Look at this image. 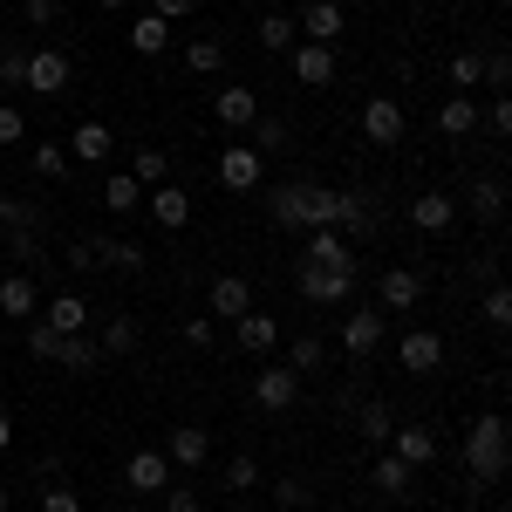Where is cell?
<instances>
[{"label": "cell", "mask_w": 512, "mask_h": 512, "mask_svg": "<svg viewBox=\"0 0 512 512\" xmlns=\"http://www.w3.org/2000/svg\"><path fill=\"white\" fill-rule=\"evenodd\" d=\"M390 451L410 465V472H424V465L437 458V431H431V424H396V431H390Z\"/></svg>", "instance_id": "obj_12"}, {"label": "cell", "mask_w": 512, "mask_h": 512, "mask_svg": "<svg viewBox=\"0 0 512 512\" xmlns=\"http://www.w3.org/2000/svg\"><path fill=\"white\" fill-rule=\"evenodd\" d=\"M130 342H137V328H130V321H110V328H103V355H123V349H130Z\"/></svg>", "instance_id": "obj_42"}, {"label": "cell", "mask_w": 512, "mask_h": 512, "mask_svg": "<svg viewBox=\"0 0 512 512\" xmlns=\"http://www.w3.org/2000/svg\"><path fill=\"white\" fill-rule=\"evenodd\" d=\"M321 362H328V349H321V335H301V342L287 349V369H294V376H315Z\"/></svg>", "instance_id": "obj_33"}, {"label": "cell", "mask_w": 512, "mask_h": 512, "mask_svg": "<svg viewBox=\"0 0 512 512\" xmlns=\"http://www.w3.org/2000/svg\"><path fill=\"white\" fill-rule=\"evenodd\" d=\"M219 485H226V492H253V485H260V465H253V458H233Z\"/></svg>", "instance_id": "obj_40"}, {"label": "cell", "mask_w": 512, "mask_h": 512, "mask_svg": "<svg viewBox=\"0 0 512 512\" xmlns=\"http://www.w3.org/2000/svg\"><path fill=\"white\" fill-rule=\"evenodd\" d=\"M96 7H130V0H96Z\"/></svg>", "instance_id": "obj_54"}, {"label": "cell", "mask_w": 512, "mask_h": 512, "mask_svg": "<svg viewBox=\"0 0 512 512\" xmlns=\"http://www.w3.org/2000/svg\"><path fill=\"white\" fill-rule=\"evenodd\" d=\"M349 21H342V7L335 0H308V14L294 21V35H308V41H321V48H335V35H342Z\"/></svg>", "instance_id": "obj_18"}, {"label": "cell", "mask_w": 512, "mask_h": 512, "mask_svg": "<svg viewBox=\"0 0 512 512\" xmlns=\"http://www.w3.org/2000/svg\"><path fill=\"white\" fill-rule=\"evenodd\" d=\"M28 158H35L41 178H69V144H35Z\"/></svg>", "instance_id": "obj_37"}, {"label": "cell", "mask_w": 512, "mask_h": 512, "mask_svg": "<svg viewBox=\"0 0 512 512\" xmlns=\"http://www.w3.org/2000/svg\"><path fill=\"white\" fill-rule=\"evenodd\" d=\"M212 117L226 123V130H253V123H260V96H253L246 82H226V89L212 96Z\"/></svg>", "instance_id": "obj_8"}, {"label": "cell", "mask_w": 512, "mask_h": 512, "mask_svg": "<svg viewBox=\"0 0 512 512\" xmlns=\"http://www.w3.org/2000/svg\"><path fill=\"white\" fill-rule=\"evenodd\" d=\"M376 294H383L390 315H410V308L424 301V274H417V267H390V274L376 280Z\"/></svg>", "instance_id": "obj_11"}, {"label": "cell", "mask_w": 512, "mask_h": 512, "mask_svg": "<svg viewBox=\"0 0 512 512\" xmlns=\"http://www.w3.org/2000/svg\"><path fill=\"white\" fill-rule=\"evenodd\" d=\"M260 178H267V164H260L253 144H226V151H219V185H226V192H253Z\"/></svg>", "instance_id": "obj_5"}, {"label": "cell", "mask_w": 512, "mask_h": 512, "mask_svg": "<svg viewBox=\"0 0 512 512\" xmlns=\"http://www.w3.org/2000/svg\"><path fill=\"white\" fill-rule=\"evenodd\" d=\"M274 499H280V512H308V506H315V485H301V478H280Z\"/></svg>", "instance_id": "obj_39"}, {"label": "cell", "mask_w": 512, "mask_h": 512, "mask_svg": "<svg viewBox=\"0 0 512 512\" xmlns=\"http://www.w3.org/2000/svg\"><path fill=\"white\" fill-rule=\"evenodd\" d=\"M7 506H14V499H7V485H0V512H7Z\"/></svg>", "instance_id": "obj_55"}, {"label": "cell", "mask_w": 512, "mask_h": 512, "mask_svg": "<svg viewBox=\"0 0 512 512\" xmlns=\"http://www.w3.org/2000/svg\"><path fill=\"white\" fill-rule=\"evenodd\" d=\"M274 219L294 226V233H315V226H335V233H369L376 212L362 192H328V185H280L274 192Z\"/></svg>", "instance_id": "obj_1"}, {"label": "cell", "mask_w": 512, "mask_h": 512, "mask_svg": "<svg viewBox=\"0 0 512 512\" xmlns=\"http://www.w3.org/2000/svg\"><path fill=\"white\" fill-rule=\"evenodd\" d=\"M369 478H376V492H390V499H403V492H410V465H403V458H396V451H383V458H376V465H369Z\"/></svg>", "instance_id": "obj_27"}, {"label": "cell", "mask_w": 512, "mask_h": 512, "mask_svg": "<svg viewBox=\"0 0 512 512\" xmlns=\"http://www.w3.org/2000/svg\"><path fill=\"white\" fill-rule=\"evenodd\" d=\"M21 137H28L21 110H14V103H0V144H21Z\"/></svg>", "instance_id": "obj_45"}, {"label": "cell", "mask_w": 512, "mask_h": 512, "mask_svg": "<svg viewBox=\"0 0 512 512\" xmlns=\"http://www.w3.org/2000/svg\"><path fill=\"white\" fill-rule=\"evenodd\" d=\"M130 48H137L144 62H151V55H164V48H171V21H158V14H137V21H130Z\"/></svg>", "instance_id": "obj_25"}, {"label": "cell", "mask_w": 512, "mask_h": 512, "mask_svg": "<svg viewBox=\"0 0 512 512\" xmlns=\"http://www.w3.org/2000/svg\"><path fill=\"white\" fill-rule=\"evenodd\" d=\"M0 226H7V233H41V205H28V198H0Z\"/></svg>", "instance_id": "obj_32"}, {"label": "cell", "mask_w": 512, "mask_h": 512, "mask_svg": "<svg viewBox=\"0 0 512 512\" xmlns=\"http://www.w3.org/2000/svg\"><path fill=\"white\" fill-rule=\"evenodd\" d=\"M205 451H212V437H205V424H178V431H171V444H164L171 472H198V465H205Z\"/></svg>", "instance_id": "obj_16"}, {"label": "cell", "mask_w": 512, "mask_h": 512, "mask_svg": "<svg viewBox=\"0 0 512 512\" xmlns=\"http://www.w3.org/2000/svg\"><path fill=\"white\" fill-rule=\"evenodd\" d=\"M294 21H287V14H267V21H260V48H267V55H287V48H294Z\"/></svg>", "instance_id": "obj_34"}, {"label": "cell", "mask_w": 512, "mask_h": 512, "mask_svg": "<svg viewBox=\"0 0 512 512\" xmlns=\"http://www.w3.org/2000/svg\"><path fill=\"white\" fill-rule=\"evenodd\" d=\"M478 62H485V76H478V82H492V89H506V76H512V62H506V55H478Z\"/></svg>", "instance_id": "obj_49"}, {"label": "cell", "mask_w": 512, "mask_h": 512, "mask_svg": "<svg viewBox=\"0 0 512 512\" xmlns=\"http://www.w3.org/2000/svg\"><path fill=\"white\" fill-rule=\"evenodd\" d=\"M478 315H485V328H512V294H506V287H485Z\"/></svg>", "instance_id": "obj_38"}, {"label": "cell", "mask_w": 512, "mask_h": 512, "mask_svg": "<svg viewBox=\"0 0 512 512\" xmlns=\"http://www.w3.org/2000/svg\"><path fill=\"white\" fill-rule=\"evenodd\" d=\"M233 335H239V349H246V355H267V349L280 342V321L253 308V315H239V321H233Z\"/></svg>", "instance_id": "obj_22"}, {"label": "cell", "mask_w": 512, "mask_h": 512, "mask_svg": "<svg viewBox=\"0 0 512 512\" xmlns=\"http://www.w3.org/2000/svg\"><path fill=\"white\" fill-rule=\"evenodd\" d=\"M21 69H28V55H21V48H7V55H0V82L14 89V82H21Z\"/></svg>", "instance_id": "obj_50"}, {"label": "cell", "mask_w": 512, "mask_h": 512, "mask_svg": "<svg viewBox=\"0 0 512 512\" xmlns=\"http://www.w3.org/2000/svg\"><path fill=\"white\" fill-rule=\"evenodd\" d=\"M55 362H62L69 376H89V369H103V349L82 342V335H62V342H55Z\"/></svg>", "instance_id": "obj_26"}, {"label": "cell", "mask_w": 512, "mask_h": 512, "mask_svg": "<svg viewBox=\"0 0 512 512\" xmlns=\"http://www.w3.org/2000/svg\"><path fill=\"white\" fill-rule=\"evenodd\" d=\"M130 178H137L144 192H151V185H171V158H164V151H137V158H130Z\"/></svg>", "instance_id": "obj_31"}, {"label": "cell", "mask_w": 512, "mask_h": 512, "mask_svg": "<svg viewBox=\"0 0 512 512\" xmlns=\"http://www.w3.org/2000/svg\"><path fill=\"white\" fill-rule=\"evenodd\" d=\"M472 123H478L472 96H444V110H437V130L444 137H472Z\"/></svg>", "instance_id": "obj_30"}, {"label": "cell", "mask_w": 512, "mask_h": 512, "mask_svg": "<svg viewBox=\"0 0 512 512\" xmlns=\"http://www.w3.org/2000/svg\"><path fill=\"white\" fill-rule=\"evenodd\" d=\"M506 465H512L506 417H499V410H485V417H472V431H465V472H472V485H499Z\"/></svg>", "instance_id": "obj_2"}, {"label": "cell", "mask_w": 512, "mask_h": 512, "mask_svg": "<svg viewBox=\"0 0 512 512\" xmlns=\"http://www.w3.org/2000/svg\"><path fill=\"white\" fill-rule=\"evenodd\" d=\"M164 512H198V492L192 485H164Z\"/></svg>", "instance_id": "obj_47"}, {"label": "cell", "mask_w": 512, "mask_h": 512, "mask_svg": "<svg viewBox=\"0 0 512 512\" xmlns=\"http://www.w3.org/2000/svg\"><path fill=\"white\" fill-rule=\"evenodd\" d=\"M185 69H192V76H219V69H226V41H185Z\"/></svg>", "instance_id": "obj_29"}, {"label": "cell", "mask_w": 512, "mask_h": 512, "mask_svg": "<svg viewBox=\"0 0 512 512\" xmlns=\"http://www.w3.org/2000/svg\"><path fill=\"white\" fill-rule=\"evenodd\" d=\"M301 301H315V308H335V301H349L355 274H328V267H315V260H301Z\"/></svg>", "instance_id": "obj_7"}, {"label": "cell", "mask_w": 512, "mask_h": 512, "mask_svg": "<svg viewBox=\"0 0 512 512\" xmlns=\"http://www.w3.org/2000/svg\"><path fill=\"white\" fill-rule=\"evenodd\" d=\"M21 7H28L35 28H55V21H62V0H21Z\"/></svg>", "instance_id": "obj_46"}, {"label": "cell", "mask_w": 512, "mask_h": 512, "mask_svg": "<svg viewBox=\"0 0 512 512\" xmlns=\"http://www.w3.org/2000/svg\"><path fill=\"white\" fill-rule=\"evenodd\" d=\"M110 144H117V137H110V123H76L69 158H76V164H103V158H110Z\"/></svg>", "instance_id": "obj_23"}, {"label": "cell", "mask_w": 512, "mask_h": 512, "mask_svg": "<svg viewBox=\"0 0 512 512\" xmlns=\"http://www.w3.org/2000/svg\"><path fill=\"white\" fill-rule=\"evenodd\" d=\"M294 396H301V376H294L287 362L253 376V403H260V410H274V417H280V410H294Z\"/></svg>", "instance_id": "obj_9"}, {"label": "cell", "mask_w": 512, "mask_h": 512, "mask_svg": "<svg viewBox=\"0 0 512 512\" xmlns=\"http://www.w3.org/2000/svg\"><path fill=\"white\" fill-rule=\"evenodd\" d=\"M103 205L110 212H144V185L130 171H117V178H103Z\"/></svg>", "instance_id": "obj_28"}, {"label": "cell", "mask_w": 512, "mask_h": 512, "mask_svg": "<svg viewBox=\"0 0 512 512\" xmlns=\"http://www.w3.org/2000/svg\"><path fill=\"white\" fill-rule=\"evenodd\" d=\"M294 82H301V89H328V82H335V48L294 41Z\"/></svg>", "instance_id": "obj_10"}, {"label": "cell", "mask_w": 512, "mask_h": 512, "mask_svg": "<svg viewBox=\"0 0 512 512\" xmlns=\"http://www.w3.org/2000/svg\"><path fill=\"white\" fill-rule=\"evenodd\" d=\"M280 144H287V123L267 117V123H260V151H280Z\"/></svg>", "instance_id": "obj_52"}, {"label": "cell", "mask_w": 512, "mask_h": 512, "mask_svg": "<svg viewBox=\"0 0 512 512\" xmlns=\"http://www.w3.org/2000/svg\"><path fill=\"white\" fill-rule=\"evenodd\" d=\"M342 349L349 355H376L383 349V315H349L342 321Z\"/></svg>", "instance_id": "obj_24"}, {"label": "cell", "mask_w": 512, "mask_h": 512, "mask_svg": "<svg viewBox=\"0 0 512 512\" xmlns=\"http://www.w3.org/2000/svg\"><path fill=\"white\" fill-rule=\"evenodd\" d=\"M410 226H417V233H451V226H458V198L451 192H424L417 205H410Z\"/></svg>", "instance_id": "obj_19"}, {"label": "cell", "mask_w": 512, "mask_h": 512, "mask_svg": "<svg viewBox=\"0 0 512 512\" xmlns=\"http://www.w3.org/2000/svg\"><path fill=\"white\" fill-rule=\"evenodd\" d=\"M390 431H396L390 403H362V437H369V444H390Z\"/></svg>", "instance_id": "obj_36"}, {"label": "cell", "mask_w": 512, "mask_h": 512, "mask_svg": "<svg viewBox=\"0 0 512 512\" xmlns=\"http://www.w3.org/2000/svg\"><path fill=\"white\" fill-rule=\"evenodd\" d=\"M396 362H403V369H410V376H431L437 362H444V342H437L431 328H410V335H403V342H396Z\"/></svg>", "instance_id": "obj_15"}, {"label": "cell", "mask_w": 512, "mask_h": 512, "mask_svg": "<svg viewBox=\"0 0 512 512\" xmlns=\"http://www.w3.org/2000/svg\"><path fill=\"white\" fill-rule=\"evenodd\" d=\"M308 260H315V267H328V274H355L349 233H335V226H315V233H308Z\"/></svg>", "instance_id": "obj_13"}, {"label": "cell", "mask_w": 512, "mask_h": 512, "mask_svg": "<svg viewBox=\"0 0 512 512\" xmlns=\"http://www.w3.org/2000/svg\"><path fill=\"white\" fill-rule=\"evenodd\" d=\"M69 76H76V69H69V55H62V48H35V55H28V69H21V89H35V96H62Z\"/></svg>", "instance_id": "obj_4"}, {"label": "cell", "mask_w": 512, "mask_h": 512, "mask_svg": "<svg viewBox=\"0 0 512 512\" xmlns=\"http://www.w3.org/2000/svg\"><path fill=\"white\" fill-rule=\"evenodd\" d=\"M205 315H226V321L253 315V287H246L239 274H219V280H212V294H205Z\"/></svg>", "instance_id": "obj_14"}, {"label": "cell", "mask_w": 512, "mask_h": 512, "mask_svg": "<svg viewBox=\"0 0 512 512\" xmlns=\"http://www.w3.org/2000/svg\"><path fill=\"white\" fill-rule=\"evenodd\" d=\"M7 253L14 260H41V233H7Z\"/></svg>", "instance_id": "obj_48"}, {"label": "cell", "mask_w": 512, "mask_h": 512, "mask_svg": "<svg viewBox=\"0 0 512 512\" xmlns=\"http://www.w3.org/2000/svg\"><path fill=\"white\" fill-rule=\"evenodd\" d=\"M41 321H48L55 335H82V328H89V301H82V294H55V301L41 308Z\"/></svg>", "instance_id": "obj_21"}, {"label": "cell", "mask_w": 512, "mask_h": 512, "mask_svg": "<svg viewBox=\"0 0 512 512\" xmlns=\"http://www.w3.org/2000/svg\"><path fill=\"white\" fill-rule=\"evenodd\" d=\"M472 212L478 219H499V212H506V185H499V178H478L472 185Z\"/></svg>", "instance_id": "obj_35"}, {"label": "cell", "mask_w": 512, "mask_h": 512, "mask_svg": "<svg viewBox=\"0 0 512 512\" xmlns=\"http://www.w3.org/2000/svg\"><path fill=\"white\" fill-rule=\"evenodd\" d=\"M185 342H192V349H212V342H219L212 315H192V321H185Z\"/></svg>", "instance_id": "obj_43"}, {"label": "cell", "mask_w": 512, "mask_h": 512, "mask_svg": "<svg viewBox=\"0 0 512 512\" xmlns=\"http://www.w3.org/2000/svg\"><path fill=\"white\" fill-rule=\"evenodd\" d=\"M478 76H485L478 55H451V82H458V89H478Z\"/></svg>", "instance_id": "obj_41"}, {"label": "cell", "mask_w": 512, "mask_h": 512, "mask_svg": "<svg viewBox=\"0 0 512 512\" xmlns=\"http://www.w3.org/2000/svg\"><path fill=\"white\" fill-rule=\"evenodd\" d=\"M403 130H410V117H403V103H396V96H369V103H362V137H369L376 151L403 144Z\"/></svg>", "instance_id": "obj_3"}, {"label": "cell", "mask_w": 512, "mask_h": 512, "mask_svg": "<svg viewBox=\"0 0 512 512\" xmlns=\"http://www.w3.org/2000/svg\"><path fill=\"white\" fill-rule=\"evenodd\" d=\"M41 512H82L76 485H48V499H41Z\"/></svg>", "instance_id": "obj_44"}, {"label": "cell", "mask_w": 512, "mask_h": 512, "mask_svg": "<svg viewBox=\"0 0 512 512\" xmlns=\"http://www.w3.org/2000/svg\"><path fill=\"white\" fill-rule=\"evenodd\" d=\"M35 308H41L35 274H7V280H0V315H14V321H35Z\"/></svg>", "instance_id": "obj_20"}, {"label": "cell", "mask_w": 512, "mask_h": 512, "mask_svg": "<svg viewBox=\"0 0 512 512\" xmlns=\"http://www.w3.org/2000/svg\"><path fill=\"white\" fill-rule=\"evenodd\" d=\"M123 485H130V492H144V499L164 492V485H171V458H164V451H137V458L123 465Z\"/></svg>", "instance_id": "obj_17"}, {"label": "cell", "mask_w": 512, "mask_h": 512, "mask_svg": "<svg viewBox=\"0 0 512 512\" xmlns=\"http://www.w3.org/2000/svg\"><path fill=\"white\" fill-rule=\"evenodd\" d=\"M144 205H151V219H158L164 233H185V226H192V192H185V185H151V192H144Z\"/></svg>", "instance_id": "obj_6"}, {"label": "cell", "mask_w": 512, "mask_h": 512, "mask_svg": "<svg viewBox=\"0 0 512 512\" xmlns=\"http://www.w3.org/2000/svg\"><path fill=\"white\" fill-rule=\"evenodd\" d=\"M7 444H14V417H0V451H7Z\"/></svg>", "instance_id": "obj_53"}, {"label": "cell", "mask_w": 512, "mask_h": 512, "mask_svg": "<svg viewBox=\"0 0 512 512\" xmlns=\"http://www.w3.org/2000/svg\"><path fill=\"white\" fill-rule=\"evenodd\" d=\"M192 7H198V0H151V14H158V21H185Z\"/></svg>", "instance_id": "obj_51"}]
</instances>
